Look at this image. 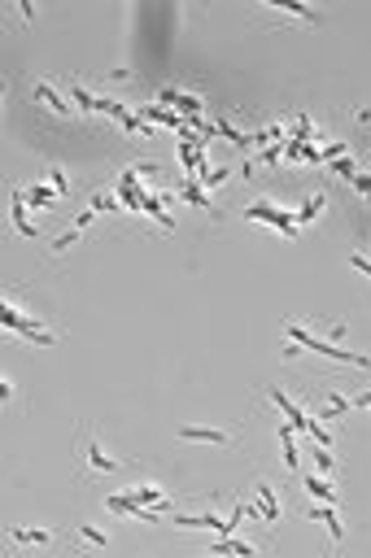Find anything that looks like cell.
I'll return each mask as SVG.
<instances>
[{
	"mask_svg": "<svg viewBox=\"0 0 371 558\" xmlns=\"http://www.w3.org/2000/svg\"><path fill=\"white\" fill-rule=\"evenodd\" d=\"M70 96H74V105H79V109H88V114H96V109H101V100H96V96H88L79 83H70Z\"/></svg>",
	"mask_w": 371,
	"mask_h": 558,
	"instance_id": "cell-14",
	"label": "cell"
},
{
	"mask_svg": "<svg viewBox=\"0 0 371 558\" xmlns=\"http://www.w3.org/2000/svg\"><path fill=\"white\" fill-rule=\"evenodd\" d=\"M297 353H302V345H297V340H288V345H284V353H280V358H284V362H293V358H297Z\"/></svg>",
	"mask_w": 371,
	"mask_h": 558,
	"instance_id": "cell-22",
	"label": "cell"
},
{
	"mask_svg": "<svg viewBox=\"0 0 371 558\" xmlns=\"http://www.w3.org/2000/svg\"><path fill=\"white\" fill-rule=\"evenodd\" d=\"M9 218H13V227H18L27 240H40V232L27 222V210H22V188H13V196H9Z\"/></svg>",
	"mask_w": 371,
	"mask_h": 558,
	"instance_id": "cell-7",
	"label": "cell"
},
{
	"mask_svg": "<svg viewBox=\"0 0 371 558\" xmlns=\"http://www.w3.org/2000/svg\"><path fill=\"white\" fill-rule=\"evenodd\" d=\"M302 489H306L314 501H328V506H336V485H328L324 475H310V471H302Z\"/></svg>",
	"mask_w": 371,
	"mask_h": 558,
	"instance_id": "cell-6",
	"label": "cell"
},
{
	"mask_svg": "<svg viewBox=\"0 0 371 558\" xmlns=\"http://www.w3.org/2000/svg\"><path fill=\"white\" fill-rule=\"evenodd\" d=\"M276 9H284L288 18H302V22H324V13H319V9H310V5H288V0H280Z\"/></svg>",
	"mask_w": 371,
	"mask_h": 558,
	"instance_id": "cell-13",
	"label": "cell"
},
{
	"mask_svg": "<svg viewBox=\"0 0 371 558\" xmlns=\"http://www.w3.org/2000/svg\"><path fill=\"white\" fill-rule=\"evenodd\" d=\"M354 405H358V410H371V388H363V393L354 397Z\"/></svg>",
	"mask_w": 371,
	"mask_h": 558,
	"instance_id": "cell-23",
	"label": "cell"
},
{
	"mask_svg": "<svg viewBox=\"0 0 371 558\" xmlns=\"http://www.w3.org/2000/svg\"><path fill=\"white\" fill-rule=\"evenodd\" d=\"M35 100H44V105L48 109H57V114H70V105H66V100H61V92L57 88H48V83H35V92H31Z\"/></svg>",
	"mask_w": 371,
	"mask_h": 558,
	"instance_id": "cell-10",
	"label": "cell"
},
{
	"mask_svg": "<svg viewBox=\"0 0 371 558\" xmlns=\"http://www.w3.org/2000/svg\"><path fill=\"white\" fill-rule=\"evenodd\" d=\"M79 537H83L88 545H110V537H105L101 528H92V523H79Z\"/></svg>",
	"mask_w": 371,
	"mask_h": 558,
	"instance_id": "cell-17",
	"label": "cell"
},
{
	"mask_svg": "<svg viewBox=\"0 0 371 558\" xmlns=\"http://www.w3.org/2000/svg\"><path fill=\"white\" fill-rule=\"evenodd\" d=\"M13 541L18 545H48V541H53V532H48V528H13Z\"/></svg>",
	"mask_w": 371,
	"mask_h": 558,
	"instance_id": "cell-11",
	"label": "cell"
},
{
	"mask_svg": "<svg viewBox=\"0 0 371 558\" xmlns=\"http://www.w3.org/2000/svg\"><path fill=\"white\" fill-rule=\"evenodd\" d=\"M127 497H136V501H144V506H162V511H170V501H166V493H162L158 485H131Z\"/></svg>",
	"mask_w": 371,
	"mask_h": 558,
	"instance_id": "cell-9",
	"label": "cell"
},
{
	"mask_svg": "<svg viewBox=\"0 0 371 558\" xmlns=\"http://www.w3.org/2000/svg\"><path fill=\"white\" fill-rule=\"evenodd\" d=\"M179 196H184V201H192L196 210H210V214H218V210H214V201L206 196V188L196 184V179H188V174H184V184H179Z\"/></svg>",
	"mask_w": 371,
	"mask_h": 558,
	"instance_id": "cell-8",
	"label": "cell"
},
{
	"mask_svg": "<svg viewBox=\"0 0 371 558\" xmlns=\"http://www.w3.org/2000/svg\"><path fill=\"white\" fill-rule=\"evenodd\" d=\"M79 236H83V227H79V222H70V232H66V236H57V240H53V258H57V253H66V249H70V244H74V240H79Z\"/></svg>",
	"mask_w": 371,
	"mask_h": 558,
	"instance_id": "cell-15",
	"label": "cell"
},
{
	"mask_svg": "<svg viewBox=\"0 0 371 558\" xmlns=\"http://www.w3.org/2000/svg\"><path fill=\"white\" fill-rule=\"evenodd\" d=\"M18 13H22V22H35V5H31V0H22Z\"/></svg>",
	"mask_w": 371,
	"mask_h": 558,
	"instance_id": "cell-21",
	"label": "cell"
},
{
	"mask_svg": "<svg viewBox=\"0 0 371 558\" xmlns=\"http://www.w3.org/2000/svg\"><path fill=\"white\" fill-rule=\"evenodd\" d=\"M345 148H350V144H345V140H328L324 148H319V162H336V158L345 153Z\"/></svg>",
	"mask_w": 371,
	"mask_h": 558,
	"instance_id": "cell-16",
	"label": "cell"
},
{
	"mask_svg": "<svg viewBox=\"0 0 371 558\" xmlns=\"http://www.w3.org/2000/svg\"><path fill=\"white\" fill-rule=\"evenodd\" d=\"M302 519H314V523H328V532H332V541H336V545L345 541V528H341V506H328V501H319V506H302Z\"/></svg>",
	"mask_w": 371,
	"mask_h": 558,
	"instance_id": "cell-3",
	"label": "cell"
},
{
	"mask_svg": "<svg viewBox=\"0 0 371 558\" xmlns=\"http://www.w3.org/2000/svg\"><path fill=\"white\" fill-rule=\"evenodd\" d=\"M179 441H201V445H236V432H223V427L196 423V427H179Z\"/></svg>",
	"mask_w": 371,
	"mask_h": 558,
	"instance_id": "cell-4",
	"label": "cell"
},
{
	"mask_svg": "<svg viewBox=\"0 0 371 558\" xmlns=\"http://www.w3.org/2000/svg\"><path fill=\"white\" fill-rule=\"evenodd\" d=\"M79 458H83L92 471H101V475H118V471H122V463L110 458V453L96 445V437H88V432H83V445H79Z\"/></svg>",
	"mask_w": 371,
	"mask_h": 558,
	"instance_id": "cell-2",
	"label": "cell"
},
{
	"mask_svg": "<svg viewBox=\"0 0 371 558\" xmlns=\"http://www.w3.org/2000/svg\"><path fill=\"white\" fill-rule=\"evenodd\" d=\"M258 497H262V523L266 528H276L280 523V501H276V485H271V480H258Z\"/></svg>",
	"mask_w": 371,
	"mask_h": 558,
	"instance_id": "cell-5",
	"label": "cell"
},
{
	"mask_svg": "<svg viewBox=\"0 0 371 558\" xmlns=\"http://www.w3.org/2000/svg\"><path fill=\"white\" fill-rule=\"evenodd\" d=\"M240 214H245V218H266L271 227H280V232H284L288 240H297V214H293V210H280V206H276V201H266V196H258V201H254V206H249V210H240Z\"/></svg>",
	"mask_w": 371,
	"mask_h": 558,
	"instance_id": "cell-1",
	"label": "cell"
},
{
	"mask_svg": "<svg viewBox=\"0 0 371 558\" xmlns=\"http://www.w3.org/2000/svg\"><path fill=\"white\" fill-rule=\"evenodd\" d=\"M350 266H354L358 275H367V279H371V258H367V253H350Z\"/></svg>",
	"mask_w": 371,
	"mask_h": 558,
	"instance_id": "cell-19",
	"label": "cell"
},
{
	"mask_svg": "<svg viewBox=\"0 0 371 558\" xmlns=\"http://www.w3.org/2000/svg\"><path fill=\"white\" fill-rule=\"evenodd\" d=\"M332 174H350V179H354V162L350 158H336L332 162Z\"/></svg>",
	"mask_w": 371,
	"mask_h": 558,
	"instance_id": "cell-20",
	"label": "cell"
},
{
	"mask_svg": "<svg viewBox=\"0 0 371 558\" xmlns=\"http://www.w3.org/2000/svg\"><path fill=\"white\" fill-rule=\"evenodd\" d=\"M324 201H328L324 192H314V196H306V201H302V210H293V214H297V227H302V222H310V218H314L319 210H324Z\"/></svg>",
	"mask_w": 371,
	"mask_h": 558,
	"instance_id": "cell-12",
	"label": "cell"
},
{
	"mask_svg": "<svg viewBox=\"0 0 371 558\" xmlns=\"http://www.w3.org/2000/svg\"><path fill=\"white\" fill-rule=\"evenodd\" d=\"M44 174H48V179H53V188H57V196H66V192H70V179H66V170H61V166H48Z\"/></svg>",
	"mask_w": 371,
	"mask_h": 558,
	"instance_id": "cell-18",
	"label": "cell"
}]
</instances>
